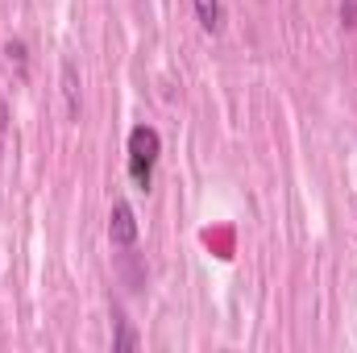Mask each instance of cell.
<instances>
[{"mask_svg": "<svg viewBox=\"0 0 357 353\" xmlns=\"http://www.w3.org/2000/svg\"><path fill=\"white\" fill-rule=\"evenodd\" d=\"M158 158H162V137L154 125H133L129 129V179L137 191H150L154 187V171H158Z\"/></svg>", "mask_w": 357, "mask_h": 353, "instance_id": "obj_1", "label": "cell"}, {"mask_svg": "<svg viewBox=\"0 0 357 353\" xmlns=\"http://www.w3.org/2000/svg\"><path fill=\"white\" fill-rule=\"evenodd\" d=\"M108 241L116 250H133L137 246V212L129 200H116L112 212H108Z\"/></svg>", "mask_w": 357, "mask_h": 353, "instance_id": "obj_2", "label": "cell"}, {"mask_svg": "<svg viewBox=\"0 0 357 353\" xmlns=\"http://www.w3.org/2000/svg\"><path fill=\"white\" fill-rule=\"evenodd\" d=\"M195 17H199V25H204L208 33H220V25H225V4H220V0H195Z\"/></svg>", "mask_w": 357, "mask_h": 353, "instance_id": "obj_3", "label": "cell"}, {"mask_svg": "<svg viewBox=\"0 0 357 353\" xmlns=\"http://www.w3.org/2000/svg\"><path fill=\"white\" fill-rule=\"evenodd\" d=\"M112 350H137V333L129 329L121 308H112Z\"/></svg>", "mask_w": 357, "mask_h": 353, "instance_id": "obj_4", "label": "cell"}, {"mask_svg": "<svg viewBox=\"0 0 357 353\" xmlns=\"http://www.w3.org/2000/svg\"><path fill=\"white\" fill-rule=\"evenodd\" d=\"M63 96H67V112L79 117V80H75V63H63Z\"/></svg>", "mask_w": 357, "mask_h": 353, "instance_id": "obj_5", "label": "cell"}, {"mask_svg": "<svg viewBox=\"0 0 357 353\" xmlns=\"http://www.w3.org/2000/svg\"><path fill=\"white\" fill-rule=\"evenodd\" d=\"M4 54H8V63L17 67V75L25 80V71H29V63H25V42L17 38V42H4Z\"/></svg>", "mask_w": 357, "mask_h": 353, "instance_id": "obj_6", "label": "cell"}, {"mask_svg": "<svg viewBox=\"0 0 357 353\" xmlns=\"http://www.w3.org/2000/svg\"><path fill=\"white\" fill-rule=\"evenodd\" d=\"M341 21L345 25H357V0H341Z\"/></svg>", "mask_w": 357, "mask_h": 353, "instance_id": "obj_7", "label": "cell"}]
</instances>
